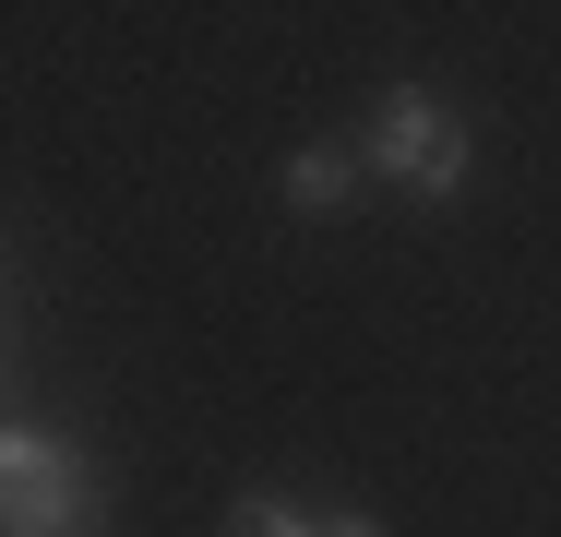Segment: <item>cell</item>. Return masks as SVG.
I'll use <instances>...</instances> for the list:
<instances>
[{
    "label": "cell",
    "mask_w": 561,
    "mask_h": 537,
    "mask_svg": "<svg viewBox=\"0 0 561 537\" xmlns=\"http://www.w3.org/2000/svg\"><path fill=\"white\" fill-rule=\"evenodd\" d=\"M358 156H370V180L407 192V204H466V180H478V119L443 107L431 84H394V96L370 107Z\"/></svg>",
    "instance_id": "6da1fadb"
},
{
    "label": "cell",
    "mask_w": 561,
    "mask_h": 537,
    "mask_svg": "<svg viewBox=\"0 0 561 537\" xmlns=\"http://www.w3.org/2000/svg\"><path fill=\"white\" fill-rule=\"evenodd\" d=\"M0 537H108V478H96V454L72 430H60L48 466H24L0 490Z\"/></svg>",
    "instance_id": "7a4b0ae2"
},
{
    "label": "cell",
    "mask_w": 561,
    "mask_h": 537,
    "mask_svg": "<svg viewBox=\"0 0 561 537\" xmlns=\"http://www.w3.org/2000/svg\"><path fill=\"white\" fill-rule=\"evenodd\" d=\"M216 537H382V526H370V514H311V502H287V490H239Z\"/></svg>",
    "instance_id": "3957f363"
},
{
    "label": "cell",
    "mask_w": 561,
    "mask_h": 537,
    "mask_svg": "<svg viewBox=\"0 0 561 537\" xmlns=\"http://www.w3.org/2000/svg\"><path fill=\"white\" fill-rule=\"evenodd\" d=\"M358 180H370L358 144H299V156H287V204H299V215H346Z\"/></svg>",
    "instance_id": "277c9868"
},
{
    "label": "cell",
    "mask_w": 561,
    "mask_h": 537,
    "mask_svg": "<svg viewBox=\"0 0 561 537\" xmlns=\"http://www.w3.org/2000/svg\"><path fill=\"white\" fill-rule=\"evenodd\" d=\"M0 419H12V395H0Z\"/></svg>",
    "instance_id": "5b68a950"
}]
</instances>
